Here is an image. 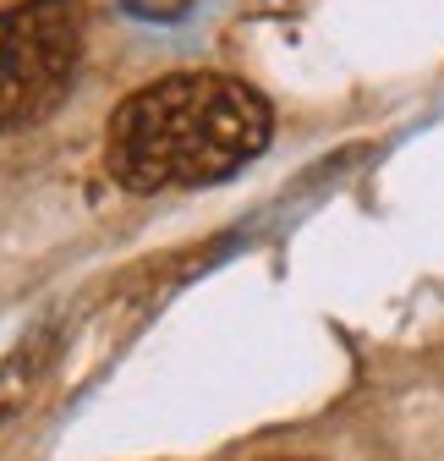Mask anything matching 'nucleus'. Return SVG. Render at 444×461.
<instances>
[{
	"instance_id": "1",
	"label": "nucleus",
	"mask_w": 444,
	"mask_h": 461,
	"mask_svg": "<svg viewBox=\"0 0 444 461\" xmlns=\"http://www.w3.org/2000/svg\"><path fill=\"white\" fill-rule=\"evenodd\" d=\"M274 138L269 99L226 72H171L116 104L104 170L127 193H182L236 176Z\"/></svg>"
},
{
	"instance_id": "2",
	"label": "nucleus",
	"mask_w": 444,
	"mask_h": 461,
	"mask_svg": "<svg viewBox=\"0 0 444 461\" xmlns=\"http://www.w3.org/2000/svg\"><path fill=\"white\" fill-rule=\"evenodd\" d=\"M83 0H22L0 12V138L61 110L83 61Z\"/></svg>"
},
{
	"instance_id": "4",
	"label": "nucleus",
	"mask_w": 444,
	"mask_h": 461,
	"mask_svg": "<svg viewBox=\"0 0 444 461\" xmlns=\"http://www.w3.org/2000/svg\"><path fill=\"white\" fill-rule=\"evenodd\" d=\"M280 461H313V456H280Z\"/></svg>"
},
{
	"instance_id": "3",
	"label": "nucleus",
	"mask_w": 444,
	"mask_h": 461,
	"mask_svg": "<svg viewBox=\"0 0 444 461\" xmlns=\"http://www.w3.org/2000/svg\"><path fill=\"white\" fill-rule=\"evenodd\" d=\"M55 352H61V324H44L33 335H22L6 357H0V429L12 418H22V407L39 395L44 374L55 368Z\"/></svg>"
}]
</instances>
